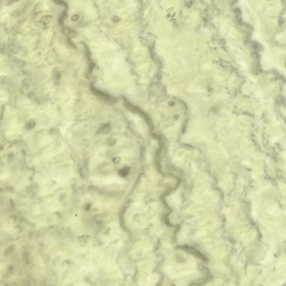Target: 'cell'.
<instances>
[{
  "instance_id": "6da1fadb",
  "label": "cell",
  "mask_w": 286,
  "mask_h": 286,
  "mask_svg": "<svg viewBox=\"0 0 286 286\" xmlns=\"http://www.w3.org/2000/svg\"><path fill=\"white\" fill-rule=\"evenodd\" d=\"M92 91L95 95L99 97V98H101V99H103L104 101H107V102H114V99L112 98H111V97L108 96V95L102 92V91L97 90L96 88H92Z\"/></svg>"
}]
</instances>
